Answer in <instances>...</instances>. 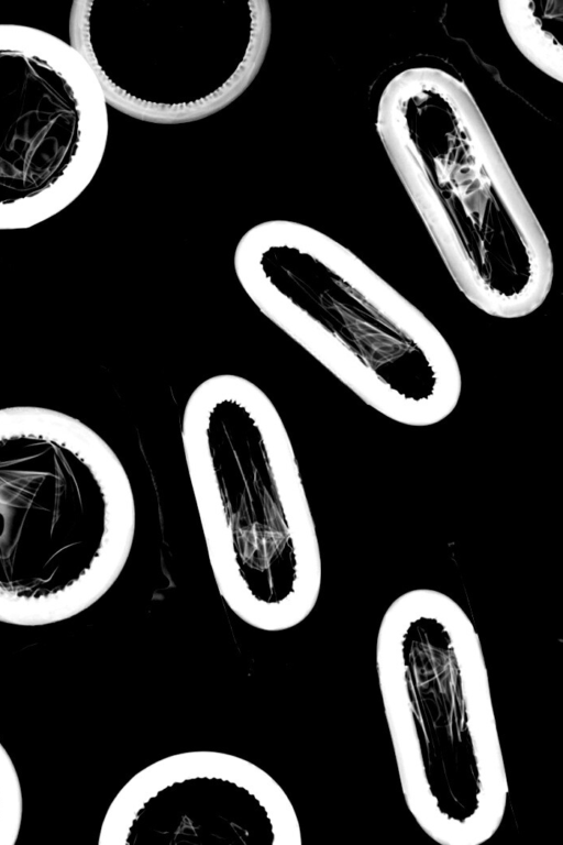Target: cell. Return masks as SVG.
<instances>
[{
  "label": "cell",
  "instance_id": "7",
  "mask_svg": "<svg viewBox=\"0 0 563 845\" xmlns=\"http://www.w3.org/2000/svg\"><path fill=\"white\" fill-rule=\"evenodd\" d=\"M108 108L68 41L0 23V231L46 221L86 190L106 153Z\"/></svg>",
  "mask_w": 563,
  "mask_h": 845
},
{
  "label": "cell",
  "instance_id": "3",
  "mask_svg": "<svg viewBox=\"0 0 563 845\" xmlns=\"http://www.w3.org/2000/svg\"><path fill=\"white\" fill-rule=\"evenodd\" d=\"M376 127L463 296L497 318L538 309L553 281L550 245L466 85L407 68L383 89Z\"/></svg>",
  "mask_w": 563,
  "mask_h": 845
},
{
  "label": "cell",
  "instance_id": "8",
  "mask_svg": "<svg viewBox=\"0 0 563 845\" xmlns=\"http://www.w3.org/2000/svg\"><path fill=\"white\" fill-rule=\"evenodd\" d=\"M100 845H300L295 808L254 762L218 750L161 758L130 778L101 823Z\"/></svg>",
  "mask_w": 563,
  "mask_h": 845
},
{
  "label": "cell",
  "instance_id": "10",
  "mask_svg": "<svg viewBox=\"0 0 563 845\" xmlns=\"http://www.w3.org/2000/svg\"><path fill=\"white\" fill-rule=\"evenodd\" d=\"M22 816L23 795L18 770L0 742V845L15 844Z\"/></svg>",
  "mask_w": 563,
  "mask_h": 845
},
{
  "label": "cell",
  "instance_id": "9",
  "mask_svg": "<svg viewBox=\"0 0 563 845\" xmlns=\"http://www.w3.org/2000/svg\"><path fill=\"white\" fill-rule=\"evenodd\" d=\"M499 13L519 52L539 70L562 81L563 53L560 42L563 23L561 1H500Z\"/></svg>",
  "mask_w": 563,
  "mask_h": 845
},
{
  "label": "cell",
  "instance_id": "1",
  "mask_svg": "<svg viewBox=\"0 0 563 845\" xmlns=\"http://www.w3.org/2000/svg\"><path fill=\"white\" fill-rule=\"evenodd\" d=\"M233 268L256 308L378 414L427 427L457 406L462 375L446 339L333 238L266 220L240 238Z\"/></svg>",
  "mask_w": 563,
  "mask_h": 845
},
{
  "label": "cell",
  "instance_id": "2",
  "mask_svg": "<svg viewBox=\"0 0 563 845\" xmlns=\"http://www.w3.org/2000/svg\"><path fill=\"white\" fill-rule=\"evenodd\" d=\"M180 437L217 589L251 627L303 622L321 589V552L297 457L267 394L236 374L198 384Z\"/></svg>",
  "mask_w": 563,
  "mask_h": 845
},
{
  "label": "cell",
  "instance_id": "6",
  "mask_svg": "<svg viewBox=\"0 0 563 845\" xmlns=\"http://www.w3.org/2000/svg\"><path fill=\"white\" fill-rule=\"evenodd\" d=\"M68 32L110 107L179 124L221 111L251 86L272 12L266 0H76Z\"/></svg>",
  "mask_w": 563,
  "mask_h": 845
},
{
  "label": "cell",
  "instance_id": "4",
  "mask_svg": "<svg viewBox=\"0 0 563 845\" xmlns=\"http://www.w3.org/2000/svg\"><path fill=\"white\" fill-rule=\"evenodd\" d=\"M378 689L405 803L440 845L498 831L508 781L478 633L433 589L397 596L378 625Z\"/></svg>",
  "mask_w": 563,
  "mask_h": 845
},
{
  "label": "cell",
  "instance_id": "5",
  "mask_svg": "<svg viewBox=\"0 0 563 845\" xmlns=\"http://www.w3.org/2000/svg\"><path fill=\"white\" fill-rule=\"evenodd\" d=\"M135 525L128 473L93 429L52 408H0V623L51 625L92 606Z\"/></svg>",
  "mask_w": 563,
  "mask_h": 845
}]
</instances>
